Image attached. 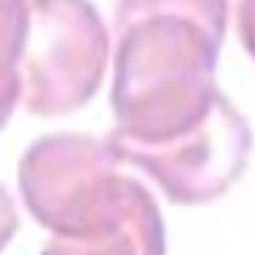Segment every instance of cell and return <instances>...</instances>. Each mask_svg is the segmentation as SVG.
<instances>
[{"label": "cell", "mask_w": 255, "mask_h": 255, "mask_svg": "<svg viewBox=\"0 0 255 255\" xmlns=\"http://www.w3.org/2000/svg\"><path fill=\"white\" fill-rule=\"evenodd\" d=\"M25 8L19 102L33 116H66L99 88L107 30L88 0H25Z\"/></svg>", "instance_id": "6da1fadb"}, {"label": "cell", "mask_w": 255, "mask_h": 255, "mask_svg": "<svg viewBox=\"0 0 255 255\" xmlns=\"http://www.w3.org/2000/svg\"><path fill=\"white\" fill-rule=\"evenodd\" d=\"M17 225H19V217H17V209H14L11 198L3 187H0V250L11 242V236L17 233Z\"/></svg>", "instance_id": "3957f363"}, {"label": "cell", "mask_w": 255, "mask_h": 255, "mask_svg": "<svg viewBox=\"0 0 255 255\" xmlns=\"http://www.w3.org/2000/svg\"><path fill=\"white\" fill-rule=\"evenodd\" d=\"M28 36L25 0H0V129L19 105V63Z\"/></svg>", "instance_id": "7a4b0ae2"}, {"label": "cell", "mask_w": 255, "mask_h": 255, "mask_svg": "<svg viewBox=\"0 0 255 255\" xmlns=\"http://www.w3.org/2000/svg\"><path fill=\"white\" fill-rule=\"evenodd\" d=\"M41 255H91V250H83L69 242H52L50 247L41 250Z\"/></svg>", "instance_id": "277c9868"}]
</instances>
